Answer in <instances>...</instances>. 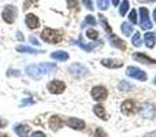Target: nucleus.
Wrapping results in <instances>:
<instances>
[{"mask_svg": "<svg viewBox=\"0 0 156 137\" xmlns=\"http://www.w3.org/2000/svg\"><path fill=\"white\" fill-rule=\"evenodd\" d=\"M69 71H70L74 77H78V78L85 77V75L88 74V69L83 65H81V63H74V65H71L70 67H69Z\"/></svg>", "mask_w": 156, "mask_h": 137, "instance_id": "nucleus-6", "label": "nucleus"}, {"mask_svg": "<svg viewBox=\"0 0 156 137\" xmlns=\"http://www.w3.org/2000/svg\"><path fill=\"white\" fill-rule=\"evenodd\" d=\"M51 58L55 60H62V62H65V60L69 59V54L65 51H56V52H52Z\"/></svg>", "mask_w": 156, "mask_h": 137, "instance_id": "nucleus-20", "label": "nucleus"}, {"mask_svg": "<svg viewBox=\"0 0 156 137\" xmlns=\"http://www.w3.org/2000/svg\"><path fill=\"white\" fill-rule=\"evenodd\" d=\"M25 22H26V26L29 29H37L38 25H40V21L34 14H27L26 18H25Z\"/></svg>", "mask_w": 156, "mask_h": 137, "instance_id": "nucleus-10", "label": "nucleus"}, {"mask_svg": "<svg viewBox=\"0 0 156 137\" xmlns=\"http://www.w3.org/2000/svg\"><path fill=\"white\" fill-rule=\"evenodd\" d=\"M141 29H144V30H149V29H152V22L149 21H145V22H141Z\"/></svg>", "mask_w": 156, "mask_h": 137, "instance_id": "nucleus-34", "label": "nucleus"}, {"mask_svg": "<svg viewBox=\"0 0 156 137\" xmlns=\"http://www.w3.org/2000/svg\"><path fill=\"white\" fill-rule=\"evenodd\" d=\"M112 3H114V5H118L119 4V0H112Z\"/></svg>", "mask_w": 156, "mask_h": 137, "instance_id": "nucleus-44", "label": "nucleus"}, {"mask_svg": "<svg viewBox=\"0 0 156 137\" xmlns=\"http://www.w3.org/2000/svg\"><path fill=\"white\" fill-rule=\"evenodd\" d=\"M110 5V0H97V7L100 10H107Z\"/></svg>", "mask_w": 156, "mask_h": 137, "instance_id": "nucleus-28", "label": "nucleus"}, {"mask_svg": "<svg viewBox=\"0 0 156 137\" xmlns=\"http://www.w3.org/2000/svg\"><path fill=\"white\" fill-rule=\"evenodd\" d=\"M126 74L132 78H136V80H140V81H147V74L145 71H143L141 69L134 67V66H129L126 70Z\"/></svg>", "mask_w": 156, "mask_h": 137, "instance_id": "nucleus-5", "label": "nucleus"}, {"mask_svg": "<svg viewBox=\"0 0 156 137\" xmlns=\"http://www.w3.org/2000/svg\"><path fill=\"white\" fill-rule=\"evenodd\" d=\"M76 44H78V45H80L82 49H85V51H92V49L96 47V44H94V43H93V44H85V43H82L81 40L76 41Z\"/></svg>", "mask_w": 156, "mask_h": 137, "instance_id": "nucleus-25", "label": "nucleus"}, {"mask_svg": "<svg viewBox=\"0 0 156 137\" xmlns=\"http://www.w3.org/2000/svg\"><path fill=\"white\" fill-rule=\"evenodd\" d=\"M16 15H18V11H16V8L11 4L5 5L4 10H3V13H2L3 21L7 22V23H14L15 19H16Z\"/></svg>", "mask_w": 156, "mask_h": 137, "instance_id": "nucleus-2", "label": "nucleus"}, {"mask_svg": "<svg viewBox=\"0 0 156 137\" xmlns=\"http://www.w3.org/2000/svg\"><path fill=\"white\" fill-rule=\"evenodd\" d=\"M110 43H111V45H112V47L122 49V51H125V49H126V44H125V41H122L121 38L116 37L115 34H111L110 36Z\"/></svg>", "mask_w": 156, "mask_h": 137, "instance_id": "nucleus-13", "label": "nucleus"}, {"mask_svg": "<svg viewBox=\"0 0 156 137\" xmlns=\"http://www.w3.org/2000/svg\"><path fill=\"white\" fill-rule=\"evenodd\" d=\"M121 27H122V32H123L125 36H130L133 33V30H134L133 25L129 23V22H123V23L121 25Z\"/></svg>", "mask_w": 156, "mask_h": 137, "instance_id": "nucleus-22", "label": "nucleus"}, {"mask_svg": "<svg viewBox=\"0 0 156 137\" xmlns=\"http://www.w3.org/2000/svg\"><path fill=\"white\" fill-rule=\"evenodd\" d=\"M67 4L70 8H77L78 5V0H67Z\"/></svg>", "mask_w": 156, "mask_h": 137, "instance_id": "nucleus-37", "label": "nucleus"}, {"mask_svg": "<svg viewBox=\"0 0 156 137\" xmlns=\"http://www.w3.org/2000/svg\"><path fill=\"white\" fill-rule=\"evenodd\" d=\"M38 66H40L43 74H49V73L56 70V65H54V63H40Z\"/></svg>", "mask_w": 156, "mask_h": 137, "instance_id": "nucleus-19", "label": "nucleus"}, {"mask_svg": "<svg viewBox=\"0 0 156 137\" xmlns=\"http://www.w3.org/2000/svg\"><path fill=\"white\" fill-rule=\"evenodd\" d=\"M141 115H143L144 118H154L156 115L155 106L151 104V103H144V104L141 106Z\"/></svg>", "mask_w": 156, "mask_h": 137, "instance_id": "nucleus-8", "label": "nucleus"}, {"mask_svg": "<svg viewBox=\"0 0 156 137\" xmlns=\"http://www.w3.org/2000/svg\"><path fill=\"white\" fill-rule=\"evenodd\" d=\"M32 137H45V135H44L43 132H34L32 135Z\"/></svg>", "mask_w": 156, "mask_h": 137, "instance_id": "nucleus-40", "label": "nucleus"}, {"mask_svg": "<svg viewBox=\"0 0 156 137\" xmlns=\"http://www.w3.org/2000/svg\"><path fill=\"white\" fill-rule=\"evenodd\" d=\"M132 43H133V45L137 47V48H140V47H141V44H143V36L140 34V32H137V33H134V34H133Z\"/></svg>", "mask_w": 156, "mask_h": 137, "instance_id": "nucleus-23", "label": "nucleus"}, {"mask_svg": "<svg viewBox=\"0 0 156 137\" xmlns=\"http://www.w3.org/2000/svg\"><path fill=\"white\" fill-rule=\"evenodd\" d=\"M129 5H130L129 0H123V2L121 3V5H119V14H121L122 16H125V15H126L127 10H129Z\"/></svg>", "mask_w": 156, "mask_h": 137, "instance_id": "nucleus-24", "label": "nucleus"}, {"mask_svg": "<svg viewBox=\"0 0 156 137\" xmlns=\"http://www.w3.org/2000/svg\"><path fill=\"white\" fill-rule=\"evenodd\" d=\"M5 125H7V122H5V121H3V119H0V128H4Z\"/></svg>", "mask_w": 156, "mask_h": 137, "instance_id": "nucleus-42", "label": "nucleus"}, {"mask_svg": "<svg viewBox=\"0 0 156 137\" xmlns=\"http://www.w3.org/2000/svg\"><path fill=\"white\" fill-rule=\"evenodd\" d=\"M130 88H132V85H129V82H125V81L119 82V89L121 91H129Z\"/></svg>", "mask_w": 156, "mask_h": 137, "instance_id": "nucleus-33", "label": "nucleus"}, {"mask_svg": "<svg viewBox=\"0 0 156 137\" xmlns=\"http://www.w3.org/2000/svg\"><path fill=\"white\" fill-rule=\"evenodd\" d=\"M14 132L16 133L19 137H29V133H30V126H27V125H15L14 126Z\"/></svg>", "mask_w": 156, "mask_h": 137, "instance_id": "nucleus-11", "label": "nucleus"}, {"mask_svg": "<svg viewBox=\"0 0 156 137\" xmlns=\"http://www.w3.org/2000/svg\"><path fill=\"white\" fill-rule=\"evenodd\" d=\"M136 103L133 102V100H125L123 103H122L121 106V110L123 114H126V115H132V114L136 113Z\"/></svg>", "mask_w": 156, "mask_h": 137, "instance_id": "nucleus-9", "label": "nucleus"}, {"mask_svg": "<svg viewBox=\"0 0 156 137\" xmlns=\"http://www.w3.org/2000/svg\"><path fill=\"white\" fill-rule=\"evenodd\" d=\"M82 3L88 10H90V11L93 10V2H92V0H82Z\"/></svg>", "mask_w": 156, "mask_h": 137, "instance_id": "nucleus-35", "label": "nucleus"}, {"mask_svg": "<svg viewBox=\"0 0 156 137\" xmlns=\"http://www.w3.org/2000/svg\"><path fill=\"white\" fill-rule=\"evenodd\" d=\"M154 19H155V22H156V8H155V11H154Z\"/></svg>", "mask_w": 156, "mask_h": 137, "instance_id": "nucleus-45", "label": "nucleus"}, {"mask_svg": "<svg viewBox=\"0 0 156 137\" xmlns=\"http://www.w3.org/2000/svg\"><path fill=\"white\" fill-rule=\"evenodd\" d=\"M86 25H96V19H94V16H92V15H86L85 16V21H83V23H82V26H86Z\"/></svg>", "mask_w": 156, "mask_h": 137, "instance_id": "nucleus-27", "label": "nucleus"}, {"mask_svg": "<svg viewBox=\"0 0 156 137\" xmlns=\"http://www.w3.org/2000/svg\"><path fill=\"white\" fill-rule=\"evenodd\" d=\"M7 75H15V77H19V75H21V73H19L18 70H10V71L7 73Z\"/></svg>", "mask_w": 156, "mask_h": 137, "instance_id": "nucleus-38", "label": "nucleus"}, {"mask_svg": "<svg viewBox=\"0 0 156 137\" xmlns=\"http://www.w3.org/2000/svg\"><path fill=\"white\" fill-rule=\"evenodd\" d=\"M144 41H145V45L148 47V48H154L155 41H156V36L152 32L145 33V36H144Z\"/></svg>", "mask_w": 156, "mask_h": 137, "instance_id": "nucleus-17", "label": "nucleus"}, {"mask_svg": "<svg viewBox=\"0 0 156 137\" xmlns=\"http://www.w3.org/2000/svg\"><path fill=\"white\" fill-rule=\"evenodd\" d=\"M94 137H108V135L101 129V128H97L96 132H94Z\"/></svg>", "mask_w": 156, "mask_h": 137, "instance_id": "nucleus-32", "label": "nucleus"}, {"mask_svg": "<svg viewBox=\"0 0 156 137\" xmlns=\"http://www.w3.org/2000/svg\"><path fill=\"white\" fill-rule=\"evenodd\" d=\"M129 19L132 23H137V13H136V10H132L129 14Z\"/></svg>", "mask_w": 156, "mask_h": 137, "instance_id": "nucleus-31", "label": "nucleus"}, {"mask_svg": "<svg viewBox=\"0 0 156 137\" xmlns=\"http://www.w3.org/2000/svg\"><path fill=\"white\" fill-rule=\"evenodd\" d=\"M33 103H34L33 99H25V100H22L21 107H23V106H30V104H33Z\"/></svg>", "mask_w": 156, "mask_h": 137, "instance_id": "nucleus-36", "label": "nucleus"}, {"mask_svg": "<svg viewBox=\"0 0 156 137\" xmlns=\"http://www.w3.org/2000/svg\"><path fill=\"white\" fill-rule=\"evenodd\" d=\"M29 40H30V43H32V44H34V45H38V41H37V38H36L34 36H30Z\"/></svg>", "mask_w": 156, "mask_h": 137, "instance_id": "nucleus-39", "label": "nucleus"}, {"mask_svg": "<svg viewBox=\"0 0 156 137\" xmlns=\"http://www.w3.org/2000/svg\"><path fill=\"white\" fill-rule=\"evenodd\" d=\"M140 15H141V22H145L148 21V16H149V13L145 7H141L140 8Z\"/></svg>", "mask_w": 156, "mask_h": 137, "instance_id": "nucleus-26", "label": "nucleus"}, {"mask_svg": "<svg viewBox=\"0 0 156 137\" xmlns=\"http://www.w3.org/2000/svg\"><path fill=\"white\" fill-rule=\"evenodd\" d=\"M92 97H93L96 102H103V100L107 99L108 96V91L104 88V86H94L93 89H92Z\"/></svg>", "mask_w": 156, "mask_h": 137, "instance_id": "nucleus-4", "label": "nucleus"}, {"mask_svg": "<svg viewBox=\"0 0 156 137\" xmlns=\"http://www.w3.org/2000/svg\"><path fill=\"white\" fill-rule=\"evenodd\" d=\"M141 3H151V2H156V0H138Z\"/></svg>", "mask_w": 156, "mask_h": 137, "instance_id": "nucleus-43", "label": "nucleus"}, {"mask_svg": "<svg viewBox=\"0 0 156 137\" xmlns=\"http://www.w3.org/2000/svg\"><path fill=\"white\" fill-rule=\"evenodd\" d=\"M86 36H88V38H90V40H96V38L99 37V33L94 29H88L86 30Z\"/></svg>", "mask_w": 156, "mask_h": 137, "instance_id": "nucleus-29", "label": "nucleus"}, {"mask_svg": "<svg viewBox=\"0 0 156 137\" xmlns=\"http://www.w3.org/2000/svg\"><path fill=\"white\" fill-rule=\"evenodd\" d=\"M101 65L108 69H118V67H121L123 63H122V60H118V59H103Z\"/></svg>", "mask_w": 156, "mask_h": 137, "instance_id": "nucleus-14", "label": "nucleus"}, {"mask_svg": "<svg viewBox=\"0 0 156 137\" xmlns=\"http://www.w3.org/2000/svg\"><path fill=\"white\" fill-rule=\"evenodd\" d=\"M62 37H63L62 32L55 30V29H49V27H47V29H44L43 32H41V38H43V41L49 43V44L59 43V41H62Z\"/></svg>", "mask_w": 156, "mask_h": 137, "instance_id": "nucleus-1", "label": "nucleus"}, {"mask_svg": "<svg viewBox=\"0 0 156 137\" xmlns=\"http://www.w3.org/2000/svg\"><path fill=\"white\" fill-rule=\"evenodd\" d=\"M15 49L18 52H21V54H38V52H41V51L33 49V48H30V47H26V45H18Z\"/></svg>", "mask_w": 156, "mask_h": 137, "instance_id": "nucleus-21", "label": "nucleus"}, {"mask_svg": "<svg viewBox=\"0 0 156 137\" xmlns=\"http://www.w3.org/2000/svg\"><path fill=\"white\" fill-rule=\"evenodd\" d=\"M100 16V23L103 25V27H104V30L107 33H111V27H110V25H108V22L105 21V18L103 15H99Z\"/></svg>", "mask_w": 156, "mask_h": 137, "instance_id": "nucleus-30", "label": "nucleus"}, {"mask_svg": "<svg viewBox=\"0 0 156 137\" xmlns=\"http://www.w3.org/2000/svg\"><path fill=\"white\" fill-rule=\"evenodd\" d=\"M26 74L29 75V77H32L33 80H41V77L44 75L38 65H30V66H27V67H26Z\"/></svg>", "mask_w": 156, "mask_h": 137, "instance_id": "nucleus-7", "label": "nucleus"}, {"mask_svg": "<svg viewBox=\"0 0 156 137\" xmlns=\"http://www.w3.org/2000/svg\"><path fill=\"white\" fill-rule=\"evenodd\" d=\"M47 89L49 91V93L52 95H59V93H63L66 89V84L63 81H59V80H52L51 82L47 85Z\"/></svg>", "mask_w": 156, "mask_h": 137, "instance_id": "nucleus-3", "label": "nucleus"}, {"mask_svg": "<svg viewBox=\"0 0 156 137\" xmlns=\"http://www.w3.org/2000/svg\"><path fill=\"white\" fill-rule=\"evenodd\" d=\"M0 137H8V136H0Z\"/></svg>", "mask_w": 156, "mask_h": 137, "instance_id": "nucleus-47", "label": "nucleus"}, {"mask_svg": "<svg viewBox=\"0 0 156 137\" xmlns=\"http://www.w3.org/2000/svg\"><path fill=\"white\" fill-rule=\"evenodd\" d=\"M133 58H134L136 60H138V62H141V63H147V65H156V60L155 59H151V58H148L147 55H144V54H134L133 55Z\"/></svg>", "mask_w": 156, "mask_h": 137, "instance_id": "nucleus-15", "label": "nucleus"}, {"mask_svg": "<svg viewBox=\"0 0 156 137\" xmlns=\"http://www.w3.org/2000/svg\"><path fill=\"white\" fill-rule=\"evenodd\" d=\"M16 37H18L16 40H19V41L23 40V36H22V33H21V32H16Z\"/></svg>", "mask_w": 156, "mask_h": 137, "instance_id": "nucleus-41", "label": "nucleus"}, {"mask_svg": "<svg viewBox=\"0 0 156 137\" xmlns=\"http://www.w3.org/2000/svg\"><path fill=\"white\" fill-rule=\"evenodd\" d=\"M67 125L71 128V129H76V130H82L83 128H85V122H83L82 119H78V118H69Z\"/></svg>", "mask_w": 156, "mask_h": 137, "instance_id": "nucleus-12", "label": "nucleus"}, {"mask_svg": "<svg viewBox=\"0 0 156 137\" xmlns=\"http://www.w3.org/2000/svg\"><path fill=\"white\" fill-rule=\"evenodd\" d=\"M93 111H94V114H96L100 119H103V121H107V119H108V117H107V114H105V110H104V107H103V104H96L93 107Z\"/></svg>", "mask_w": 156, "mask_h": 137, "instance_id": "nucleus-16", "label": "nucleus"}, {"mask_svg": "<svg viewBox=\"0 0 156 137\" xmlns=\"http://www.w3.org/2000/svg\"><path fill=\"white\" fill-rule=\"evenodd\" d=\"M154 82H155V85H156V77H155V80H154Z\"/></svg>", "mask_w": 156, "mask_h": 137, "instance_id": "nucleus-46", "label": "nucleus"}, {"mask_svg": "<svg viewBox=\"0 0 156 137\" xmlns=\"http://www.w3.org/2000/svg\"><path fill=\"white\" fill-rule=\"evenodd\" d=\"M62 125H63L62 119H60L58 115L51 117V119H49V128H51L52 130H58L59 128H62Z\"/></svg>", "mask_w": 156, "mask_h": 137, "instance_id": "nucleus-18", "label": "nucleus"}]
</instances>
